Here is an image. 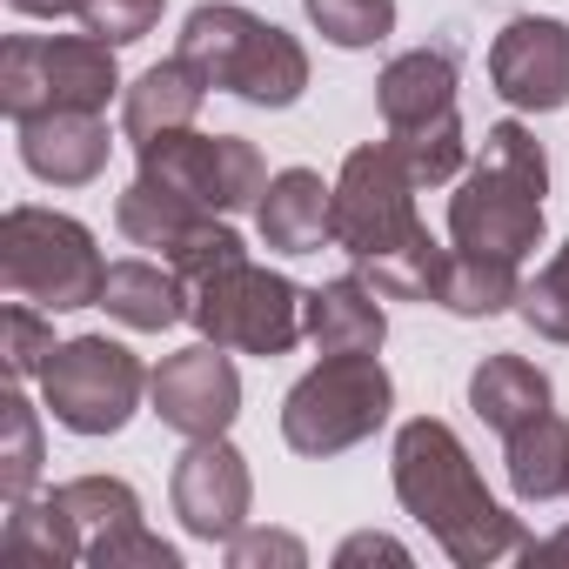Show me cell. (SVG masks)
<instances>
[{
    "label": "cell",
    "instance_id": "cell-24",
    "mask_svg": "<svg viewBox=\"0 0 569 569\" xmlns=\"http://www.w3.org/2000/svg\"><path fill=\"white\" fill-rule=\"evenodd\" d=\"M8 556L41 562V569H68V562H88V536H81V522L61 509L54 489H48L41 502H34V496H8Z\"/></svg>",
    "mask_w": 569,
    "mask_h": 569
},
{
    "label": "cell",
    "instance_id": "cell-28",
    "mask_svg": "<svg viewBox=\"0 0 569 569\" xmlns=\"http://www.w3.org/2000/svg\"><path fill=\"white\" fill-rule=\"evenodd\" d=\"M442 268H449V248H442V241H416V248H402V254L362 261L356 274L369 281V289H376L382 302H436Z\"/></svg>",
    "mask_w": 569,
    "mask_h": 569
},
{
    "label": "cell",
    "instance_id": "cell-13",
    "mask_svg": "<svg viewBox=\"0 0 569 569\" xmlns=\"http://www.w3.org/2000/svg\"><path fill=\"white\" fill-rule=\"evenodd\" d=\"M254 228H261V248H274V254L329 248L336 241V181H322L316 168L268 174V188L254 201Z\"/></svg>",
    "mask_w": 569,
    "mask_h": 569
},
{
    "label": "cell",
    "instance_id": "cell-23",
    "mask_svg": "<svg viewBox=\"0 0 569 569\" xmlns=\"http://www.w3.org/2000/svg\"><path fill=\"white\" fill-rule=\"evenodd\" d=\"M502 469L516 502H556L569 496V422L556 409H542L536 422H522L516 436H502Z\"/></svg>",
    "mask_w": 569,
    "mask_h": 569
},
{
    "label": "cell",
    "instance_id": "cell-37",
    "mask_svg": "<svg viewBox=\"0 0 569 569\" xmlns=\"http://www.w3.org/2000/svg\"><path fill=\"white\" fill-rule=\"evenodd\" d=\"M8 8L28 21H68V14H88V0H8Z\"/></svg>",
    "mask_w": 569,
    "mask_h": 569
},
{
    "label": "cell",
    "instance_id": "cell-6",
    "mask_svg": "<svg viewBox=\"0 0 569 569\" xmlns=\"http://www.w3.org/2000/svg\"><path fill=\"white\" fill-rule=\"evenodd\" d=\"M396 416V382L382 356H322L289 396H281V442L309 462H329L356 442H369Z\"/></svg>",
    "mask_w": 569,
    "mask_h": 569
},
{
    "label": "cell",
    "instance_id": "cell-18",
    "mask_svg": "<svg viewBox=\"0 0 569 569\" xmlns=\"http://www.w3.org/2000/svg\"><path fill=\"white\" fill-rule=\"evenodd\" d=\"M228 94L248 101V108H268V114L274 108H296L309 94V48L289 28L261 21L254 41H248V54H241V68H234V81H228Z\"/></svg>",
    "mask_w": 569,
    "mask_h": 569
},
{
    "label": "cell",
    "instance_id": "cell-29",
    "mask_svg": "<svg viewBox=\"0 0 569 569\" xmlns=\"http://www.w3.org/2000/svg\"><path fill=\"white\" fill-rule=\"evenodd\" d=\"M302 14L342 54H362V48L396 34V0H302Z\"/></svg>",
    "mask_w": 569,
    "mask_h": 569
},
{
    "label": "cell",
    "instance_id": "cell-12",
    "mask_svg": "<svg viewBox=\"0 0 569 569\" xmlns=\"http://www.w3.org/2000/svg\"><path fill=\"white\" fill-rule=\"evenodd\" d=\"M489 88L516 114H556V108H569V21H556V14H516L489 41Z\"/></svg>",
    "mask_w": 569,
    "mask_h": 569
},
{
    "label": "cell",
    "instance_id": "cell-21",
    "mask_svg": "<svg viewBox=\"0 0 569 569\" xmlns=\"http://www.w3.org/2000/svg\"><path fill=\"white\" fill-rule=\"evenodd\" d=\"M254 28H261L254 8H234V0H201V8L181 21V48H174V54H181L214 94H228V81H234V68H241Z\"/></svg>",
    "mask_w": 569,
    "mask_h": 569
},
{
    "label": "cell",
    "instance_id": "cell-17",
    "mask_svg": "<svg viewBox=\"0 0 569 569\" xmlns=\"http://www.w3.org/2000/svg\"><path fill=\"white\" fill-rule=\"evenodd\" d=\"M382 336H389V316L362 274H336L322 289H309V342L322 356H369L382 349Z\"/></svg>",
    "mask_w": 569,
    "mask_h": 569
},
{
    "label": "cell",
    "instance_id": "cell-25",
    "mask_svg": "<svg viewBox=\"0 0 569 569\" xmlns=\"http://www.w3.org/2000/svg\"><path fill=\"white\" fill-rule=\"evenodd\" d=\"M516 296H522L516 261H489V254H462V248H449L436 309H449V316H462V322H489V316H509Z\"/></svg>",
    "mask_w": 569,
    "mask_h": 569
},
{
    "label": "cell",
    "instance_id": "cell-3",
    "mask_svg": "<svg viewBox=\"0 0 569 569\" xmlns=\"http://www.w3.org/2000/svg\"><path fill=\"white\" fill-rule=\"evenodd\" d=\"M462 74L456 54L442 48H409L376 74V108H382V134L389 148L409 161V174L422 188H442L462 174L469 161V134H462V101H456Z\"/></svg>",
    "mask_w": 569,
    "mask_h": 569
},
{
    "label": "cell",
    "instance_id": "cell-1",
    "mask_svg": "<svg viewBox=\"0 0 569 569\" xmlns=\"http://www.w3.org/2000/svg\"><path fill=\"white\" fill-rule=\"evenodd\" d=\"M389 482H396V502L436 536V549L462 569H489L516 549H529L522 522L489 496L482 469L469 462L462 436L442 422V416H416L396 429V449H389Z\"/></svg>",
    "mask_w": 569,
    "mask_h": 569
},
{
    "label": "cell",
    "instance_id": "cell-2",
    "mask_svg": "<svg viewBox=\"0 0 569 569\" xmlns=\"http://www.w3.org/2000/svg\"><path fill=\"white\" fill-rule=\"evenodd\" d=\"M542 194H549L542 141L522 121H489L476 168L449 194V248L522 268L542 241Z\"/></svg>",
    "mask_w": 569,
    "mask_h": 569
},
{
    "label": "cell",
    "instance_id": "cell-14",
    "mask_svg": "<svg viewBox=\"0 0 569 569\" xmlns=\"http://www.w3.org/2000/svg\"><path fill=\"white\" fill-rule=\"evenodd\" d=\"M14 134H21L28 174L48 181V188H88V181H101L108 148H114L108 114H74V108H54L41 121H21Z\"/></svg>",
    "mask_w": 569,
    "mask_h": 569
},
{
    "label": "cell",
    "instance_id": "cell-30",
    "mask_svg": "<svg viewBox=\"0 0 569 569\" xmlns=\"http://www.w3.org/2000/svg\"><path fill=\"white\" fill-rule=\"evenodd\" d=\"M54 496H61V509L81 522L88 542L108 536V529H121V522H141V496H134V482H121V476H74V482H61Z\"/></svg>",
    "mask_w": 569,
    "mask_h": 569
},
{
    "label": "cell",
    "instance_id": "cell-35",
    "mask_svg": "<svg viewBox=\"0 0 569 569\" xmlns=\"http://www.w3.org/2000/svg\"><path fill=\"white\" fill-rule=\"evenodd\" d=\"M161 8H168V0H88L81 28H88V34H101V41H114V48H134V41H148V34H154Z\"/></svg>",
    "mask_w": 569,
    "mask_h": 569
},
{
    "label": "cell",
    "instance_id": "cell-26",
    "mask_svg": "<svg viewBox=\"0 0 569 569\" xmlns=\"http://www.w3.org/2000/svg\"><path fill=\"white\" fill-rule=\"evenodd\" d=\"M0 108H8L14 128L54 114V88H48V34H8V48H0Z\"/></svg>",
    "mask_w": 569,
    "mask_h": 569
},
{
    "label": "cell",
    "instance_id": "cell-36",
    "mask_svg": "<svg viewBox=\"0 0 569 569\" xmlns=\"http://www.w3.org/2000/svg\"><path fill=\"white\" fill-rule=\"evenodd\" d=\"M356 562H396V569H409V549H402L396 536L362 529V536H349V542L336 549V569H356Z\"/></svg>",
    "mask_w": 569,
    "mask_h": 569
},
{
    "label": "cell",
    "instance_id": "cell-27",
    "mask_svg": "<svg viewBox=\"0 0 569 569\" xmlns=\"http://www.w3.org/2000/svg\"><path fill=\"white\" fill-rule=\"evenodd\" d=\"M41 462V409L21 389H8V402H0V496H34Z\"/></svg>",
    "mask_w": 569,
    "mask_h": 569
},
{
    "label": "cell",
    "instance_id": "cell-19",
    "mask_svg": "<svg viewBox=\"0 0 569 569\" xmlns=\"http://www.w3.org/2000/svg\"><path fill=\"white\" fill-rule=\"evenodd\" d=\"M469 409L482 416V429L496 436H516L522 422H536L542 409H556V389L536 362L522 356H482L476 376H469Z\"/></svg>",
    "mask_w": 569,
    "mask_h": 569
},
{
    "label": "cell",
    "instance_id": "cell-11",
    "mask_svg": "<svg viewBox=\"0 0 569 569\" xmlns=\"http://www.w3.org/2000/svg\"><path fill=\"white\" fill-rule=\"evenodd\" d=\"M168 502L181 516V529L194 542H228L248 529V509H254V476H248V456L228 442V436H201L174 456V476H168Z\"/></svg>",
    "mask_w": 569,
    "mask_h": 569
},
{
    "label": "cell",
    "instance_id": "cell-38",
    "mask_svg": "<svg viewBox=\"0 0 569 569\" xmlns=\"http://www.w3.org/2000/svg\"><path fill=\"white\" fill-rule=\"evenodd\" d=\"M522 556H529V562H569V522H562L556 536H542V542L529 536V549H522Z\"/></svg>",
    "mask_w": 569,
    "mask_h": 569
},
{
    "label": "cell",
    "instance_id": "cell-15",
    "mask_svg": "<svg viewBox=\"0 0 569 569\" xmlns=\"http://www.w3.org/2000/svg\"><path fill=\"white\" fill-rule=\"evenodd\" d=\"M214 88L174 54V61H154L148 74H134L128 88H121V134L141 148V141H154V134H174V128H194V114H201V101H208Z\"/></svg>",
    "mask_w": 569,
    "mask_h": 569
},
{
    "label": "cell",
    "instance_id": "cell-34",
    "mask_svg": "<svg viewBox=\"0 0 569 569\" xmlns=\"http://www.w3.org/2000/svg\"><path fill=\"white\" fill-rule=\"evenodd\" d=\"M228 549V569H309V542L296 529H241L221 542Z\"/></svg>",
    "mask_w": 569,
    "mask_h": 569
},
{
    "label": "cell",
    "instance_id": "cell-8",
    "mask_svg": "<svg viewBox=\"0 0 569 569\" xmlns=\"http://www.w3.org/2000/svg\"><path fill=\"white\" fill-rule=\"evenodd\" d=\"M148 376L154 369H141V356L128 342H114V336H68L54 349V362L41 369V402L54 409V422L68 436L101 442V436H121L134 422L141 396H148Z\"/></svg>",
    "mask_w": 569,
    "mask_h": 569
},
{
    "label": "cell",
    "instance_id": "cell-20",
    "mask_svg": "<svg viewBox=\"0 0 569 569\" xmlns=\"http://www.w3.org/2000/svg\"><path fill=\"white\" fill-rule=\"evenodd\" d=\"M48 88H54V108L108 114V101L128 88L121 68H114V41H101V34H48Z\"/></svg>",
    "mask_w": 569,
    "mask_h": 569
},
{
    "label": "cell",
    "instance_id": "cell-9",
    "mask_svg": "<svg viewBox=\"0 0 569 569\" xmlns=\"http://www.w3.org/2000/svg\"><path fill=\"white\" fill-rule=\"evenodd\" d=\"M141 154V174L168 181L174 194H188L194 208L208 214H241L261 201L268 188V161L254 141L241 134H201V128H174V134H154L134 148Z\"/></svg>",
    "mask_w": 569,
    "mask_h": 569
},
{
    "label": "cell",
    "instance_id": "cell-7",
    "mask_svg": "<svg viewBox=\"0 0 569 569\" xmlns=\"http://www.w3.org/2000/svg\"><path fill=\"white\" fill-rule=\"evenodd\" d=\"M416 188L422 181L389 148V134L349 148V161L336 174V248L362 268V261H382V254H402V248L429 241V228L416 214Z\"/></svg>",
    "mask_w": 569,
    "mask_h": 569
},
{
    "label": "cell",
    "instance_id": "cell-4",
    "mask_svg": "<svg viewBox=\"0 0 569 569\" xmlns=\"http://www.w3.org/2000/svg\"><path fill=\"white\" fill-rule=\"evenodd\" d=\"M0 281H8V296L34 302L48 316H74V309H101L108 261H101L88 221H74L61 208L14 201L0 214Z\"/></svg>",
    "mask_w": 569,
    "mask_h": 569
},
{
    "label": "cell",
    "instance_id": "cell-5",
    "mask_svg": "<svg viewBox=\"0 0 569 569\" xmlns=\"http://www.w3.org/2000/svg\"><path fill=\"white\" fill-rule=\"evenodd\" d=\"M188 322L221 342L228 356H289L296 342H309V289H296L281 268L261 261H228L208 281L188 289Z\"/></svg>",
    "mask_w": 569,
    "mask_h": 569
},
{
    "label": "cell",
    "instance_id": "cell-32",
    "mask_svg": "<svg viewBox=\"0 0 569 569\" xmlns=\"http://www.w3.org/2000/svg\"><path fill=\"white\" fill-rule=\"evenodd\" d=\"M516 316H522L542 342H569V241L536 268V281H522Z\"/></svg>",
    "mask_w": 569,
    "mask_h": 569
},
{
    "label": "cell",
    "instance_id": "cell-16",
    "mask_svg": "<svg viewBox=\"0 0 569 569\" xmlns=\"http://www.w3.org/2000/svg\"><path fill=\"white\" fill-rule=\"evenodd\" d=\"M101 309L134 329V336H161L174 322H188V281L168 268V261H108V281H101Z\"/></svg>",
    "mask_w": 569,
    "mask_h": 569
},
{
    "label": "cell",
    "instance_id": "cell-10",
    "mask_svg": "<svg viewBox=\"0 0 569 569\" xmlns=\"http://www.w3.org/2000/svg\"><path fill=\"white\" fill-rule=\"evenodd\" d=\"M148 402L161 416V429L201 442V436H228L241 416V376L228 362L221 342H188L174 356H161V369L148 376Z\"/></svg>",
    "mask_w": 569,
    "mask_h": 569
},
{
    "label": "cell",
    "instance_id": "cell-33",
    "mask_svg": "<svg viewBox=\"0 0 569 569\" xmlns=\"http://www.w3.org/2000/svg\"><path fill=\"white\" fill-rule=\"evenodd\" d=\"M88 562L94 569H181V549L161 542L148 522H121V529L88 542Z\"/></svg>",
    "mask_w": 569,
    "mask_h": 569
},
{
    "label": "cell",
    "instance_id": "cell-31",
    "mask_svg": "<svg viewBox=\"0 0 569 569\" xmlns=\"http://www.w3.org/2000/svg\"><path fill=\"white\" fill-rule=\"evenodd\" d=\"M54 349H61V342H54L48 309L8 296V309H0V356H8V376H14V382H41V369L54 362Z\"/></svg>",
    "mask_w": 569,
    "mask_h": 569
},
{
    "label": "cell",
    "instance_id": "cell-22",
    "mask_svg": "<svg viewBox=\"0 0 569 569\" xmlns=\"http://www.w3.org/2000/svg\"><path fill=\"white\" fill-rule=\"evenodd\" d=\"M201 221H208V208H194L188 194H174V188L154 181V174H134V181L114 194V228H121L134 248H154L161 261H168Z\"/></svg>",
    "mask_w": 569,
    "mask_h": 569
}]
</instances>
